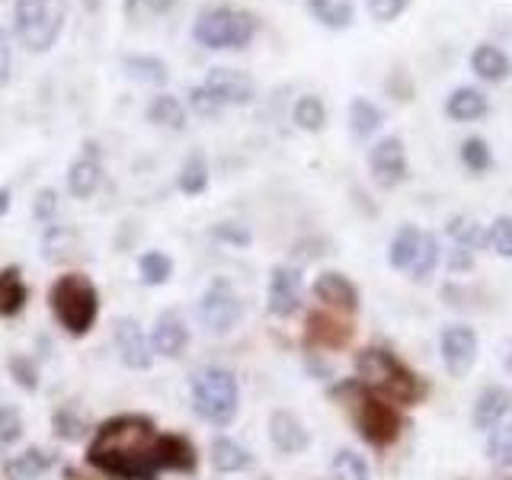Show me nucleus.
<instances>
[{"label":"nucleus","instance_id":"nucleus-1","mask_svg":"<svg viewBox=\"0 0 512 480\" xmlns=\"http://www.w3.org/2000/svg\"><path fill=\"white\" fill-rule=\"evenodd\" d=\"M164 452L167 442L157 436L151 423L125 416L100 429L90 448V461L122 477H151V471L164 461Z\"/></svg>","mask_w":512,"mask_h":480},{"label":"nucleus","instance_id":"nucleus-2","mask_svg":"<svg viewBox=\"0 0 512 480\" xmlns=\"http://www.w3.org/2000/svg\"><path fill=\"white\" fill-rule=\"evenodd\" d=\"M64 20H68L64 0H16L13 7V29L29 52H48L61 36Z\"/></svg>","mask_w":512,"mask_h":480},{"label":"nucleus","instance_id":"nucleus-3","mask_svg":"<svg viewBox=\"0 0 512 480\" xmlns=\"http://www.w3.org/2000/svg\"><path fill=\"white\" fill-rule=\"evenodd\" d=\"M192 36L205 48H244L256 36V16L237 7H205Z\"/></svg>","mask_w":512,"mask_h":480},{"label":"nucleus","instance_id":"nucleus-4","mask_svg":"<svg viewBox=\"0 0 512 480\" xmlns=\"http://www.w3.org/2000/svg\"><path fill=\"white\" fill-rule=\"evenodd\" d=\"M192 407L205 416L208 423L224 426L237 413V381L224 368H202L192 381Z\"/></svg>","mask_w":512,"mask_h":480},{"label":"nucleus","instance_id":"nucleus-5","mask_svg":"<svg viewBox=\"0 0 512 480\" xmlns=\"http://www.w3.org/2000/svg\"><path fill=\"white\" fill-rule=\"evenodd\" d=\"M52 304L64 327L84 333L96 317V288L84 276H64L52 288Z\"/></svg>","mask_w":512,"mask_h":480},{"label":"nucleus","instance_id":"nucleus-6","mask_svg":"<svg viewBox=\"0 0 512 480\" xmlns=\"http://www.w3.org/2000/svg\"><path fill=\"white\" fill-rule=\"evenodd\" d=\"M359 378L365 388H372L378 394H388V397H400L407 400L413 397V375L404 372L391 352H381V349H368L359 356Z\"/></svg>","mask_w":512,"mask_h":480},{"label":"nucleus","instance_id":"nucleus-7","mask_svg":"<svg viewBox=\"0 0 512 480\" xmlns=\"http://www.w3.org/2000/svg\"><path fill=\"white\" fill-rule=\"evenodd\" d=\"M244 317V304L234 295V288L228 282L212 285L199 301V320L205 324V330L212 333H228L240 324Z\"/></svg>","mask_w":512,"mask_h":480},{"label":"nucleus","instance_id":"nucleus-8","mask_svg":"<svg viewBox=\"0 0 512 480\" xmlns=\"http://www.w3.org/2000/svg\"><path fill=\"white\" fill-rule=\"evenodd\" d=\"M202 90L212 96V100L224 109V106H244L256 96V84L253 77H247L237 68H212L205 77Z\"/></svg>","mask_w":512,"mask_h":480},{"label":"nucleus","instance_id":"nucleus-9","mask_svg":"<svg viewBox=\"0 0 512 480\" xmlns=\"http://www.w3.org/2000/svg\"><path fill=\"white\" fill-rule=\"evenodd\" d=\"M439 349H442V362H445L448 375H452V378L468 375L474 368V362H477V336H474L471 327H461V324L445 327Z\"/></svg>","mask_w":512,"mask_h":480},{"label":"nucleus","instance_id":"nucleus-10","mask_svg":"<svg viewBox=\"0 0 512 480\" xmlns=\"http://www.w3.org/2000/svg\"><path fill=\"white\" fill-rule=\"evenodd\" d=\"M368 167H372L375 180L381 186H397L407 180V151L400 138H381L372 154H368Z\"/></svg>","mask_w":512,"mask_h":480},{"label":"nucleus","instance_id":"nucleus-11","mask_svg":"<svg viewBox=\"0 0 512 480\" xmlns=\"http://www.w3.org/2000/svg\"><path fill=\"white\" fill-rule=\"evenodd\" d=\"M356 423L362 429V436L375 445H388L394 436H397V413L381 404L375 397H362L359 400V410H356Z\"/></svg>","mask_w":512,"mask_h":480},{"label":"nucleus","instance_id":"nucleus-12","mask_svg":"<svg viewBox=\"0 0 512 480\" xmlns=\"http://www.w3.org/2000/svg\"><path fill=\"white\" fill-rule=\"evenodd\" d=\"M301 304V272L279 266L269 279V311L272 314H292Z\"/></svg>","mask_w":512,"mask_h":480},{"label":"nucleus","instance_id":"nucleus-13","mask_svg":"<svg viewBox=\"0 0 512 480\" xmlns=\"http://www.w3.org/2000/svg\"><path fill=\"white\" fill-rule=\"evenodd\" d=\"M116 346H119V356L128 368H148L151 365V343L132 317H125L116 327Z\"/></svg>","mask_w":512,"mask_h":480},{"label":"nucleus","instance_id":"nucleus-14","mask_svg":"<svg viewBox=\"0 0 512 480\" xmlns=\"http://www.w3.org/2000/svg\"><path fill=\"white\" fill-rule=\"evenodd\" d=\"M512 410V391L493 384V388H484L474 404V426L477 429H493L503 416Z\"/></svg>","mask_w":512,"mask_h":480},{"label":"nucleus","instance_id":"nucleus-15","mask_svg":"<svg viewBox=\"0 0 512 480\" xmlns=\"http://www.w3.org/2000/svg\"><path fill=\"white\" fill-rule=\"evenodd\" d=\"M471 71L480 80H487V84H500V80H506L512 74V61H509V55L503 52V48L477 45L471 52Z\"/></svg>","mask_w":512,"mask_h":480},{"label":"nucleus","instance_id":"nucleus-16","mask_svg":"<svg viewBox=\"0 0 512 480\" xmlns=\"http://www.w3.org/2000/svg\"><path fill=\"white\" fill-rule=\"evenodd\" d=\"M487 96L480 93L477 87H458L452 90V96L445 100V112H448V119H455V122H474L480 116H487Z\"/></svg>","mask_w":512,"mask_h":480},{"label":"nucleus","instance_id":"nucleus-17","mask_svg":"<svg viewBox=\"0 0 512 480\" xmlns=\"http://www.w3.org/2000/svg\"><path fill=\"white\" fill-rule=\"evenodd\" d=\"M314 295L320 301L333 304V308H349V311L356 308V301H359L356 285H352L346 276H340V272H324V276L314 282Z\"/></svg>","mask_w":512,"mask_h":480},{"label":"nucleus","instance_id":"nucleus-18","mask_svg":"<svg viewBox=\"0 0 512 480\" xmlns=\"http://www.w3.org/2000/svg\"><path fill=\"white\" fill-rule=\"evenodd\" d=\"M269 436H272V445H276L279 452H285V455L301 452V448L308 445V432H304V426L295 420L292 413H276V416H272Z\"/></svg>","mask_w":512,"mask_h":480},{"label":"nucleus","instance_id":"nucleus-19","mask_svg":"<svg viewBox=\"0 0 512 480\" xmlns=\"http://www.w3.org/2000/svg\"><path fill=\"white\" fill-rule=\"evenodd\" d=\"M100 157L96 154H84V157H77L74 160V167L68 173V189H71V196L77 199H87L96 192V186H100Z\"/></svg>","mask_w":512,"mask_h":480},{"label":"nucleus","instance_id":"nucleus-20","mask_svg":"<svg viewBox=\"0 0 512 480\" xmlns=\"http://www.w3.org/2000/svg\"><path fill=\"white\" fill-rule=\"evenodd\" d=\"M151 346L160 352V356H180L183 346H186V327H183V320L176 317V314H164V317H160L157 327H154Z\"/></svg>","mask_w":512,"mask_h":480},{"label":"nucleus","instance_id":"nucleus-21","mask_svg":"<svg viewBox=\"0 0 512 480\" xmlns=\"http://www.w3.org/2000/svg\"><path fill=\"white\" fill-rule=\"evenodd\" d=\"M122 68H125L128 77L138 80V84H154V87H160V84H167V77H170L167 64L160 61V58H154V55H128L122 61Z\"/></svg>","mask_w":512,"mask_h":480},{"label":"nucleus","instance_id":"nucleus-22","mask_svg":"<svg viewBox=\"0 0 512 480\" xmlns=\"http://www.w3.org/2000/svg\"><path fill=\"white\" fill-rule=\"evenodd\" d=\"M381 122H384V112L372 100H365V96L352 100V106H349V128H352V135H356V138L375 135L378 128H381Z\"/></svg>","mask_w":512,"mask_h":480},{"label":"nucleus","instance_id":"nucleus-23","mask_svg":"<svg viewBox=\"0 0 512 480\" xmlns=\"http://www.w3.org/2000/svg\"><path fill=\"white\" fill-rule=\"evenodd\" d=\"M420 237H423V231L416 228V224H404V228L394 234V240H391V266L394 269H410L416 247H420Z\"/></svg>","mask_w":512,"mask_h":480},{"label":"nucleus","instance_id":"nucleus-24","mask_svg":"<svg viewBox=\"0 0 512 480\" xmlns=\"http://www.w3.org/2000/svg\"><path fill=\"white\" fill-rule=\"evenodd\" d=\"M148 119L154 125H164V128H173V132H180V128L186 125V109H183L180 100H176V96L164 93V96H157V100L151 103Z\"/></svg>","mask_w":512,"mask_h":480},{"label":"nucleus","instance_id":"nucleus-25","mask_svg":"<svg viewBox=\"0 0 512 480\" xmlns=\"http://www.w3.org/2000/svg\"><path fill=\"white\" fill-rule=\"evenodd\" d=\"M308 7L330 29H343L352 23V0H308Z\"/></svg>","mask_w":512,"mask_h":480},{"label":"nucleus","instance_id":"nucleus-26","mask_svg":"<svg viewBox=\"0 0 512 480\" xmlns=\"http://www.w3.org/2000/svg\"><path fill=\"white\" fill-rule=\"evenodd\" d=\"M48 468H52V458H48L45 452H39V448H29V452L7 461V474L13 480H32V477H39Z\"/></svg>","mask_w":512,"mask_h":480},{"label":"nucleus","instance_id":"nucleus-27","mask_svg":"<svg viewBox=\"0 0 512 480\" xmlns=\"http://www.w3.org/2000/svg\"><path fill=\"white\" fill-rule=\"evenodd\" d=\"M448 237H452L461 250H474V247H480V244H487V231H480V224H477V221L461 218V215H452V218H448Z\"/></svg>","mask_w":512,"mask_h":480},{"label":"nucleus","instance_id":"nucleus-28","mask_svg":"<svg viewBox=\"0 0 512 480\" xmlns=\"http://www.w3.org/2000/svg\"><path fill=\"white\" fill-rule=\"evenodd\" d=\"M436 263H439V240H436V234H426L423 231V237H420V247H416V256H413V263H410V276L413 279H426L432 269H436Z\"/></svg>","mask_w":512,"mask_h":480},{"label":"nucleus","instance_id":"nucleus-29","mask_svg":"<svg viewBox=\"0 0 512 480\" xmlns=\"http://www.w3.org/2000/svg\"><path fill=\"white\" fill-rule=\"evenodd\" d=\"M295 122L304 128V132H320L327 122V109L324 103H320V96H301V100L295 103Z\"/></svg>","mask_w":512,"mask_h":480},{"label":"nucleus","instance_id":"nucleus-30","mask_svg":"<svg viewBox=\"0 0 512 480\" xmlns=\"http://www.w3.org/2000/svg\"><path fill=\"white\" fill-rule=\"evenodd\" d=\"M212 461H215V468H218V471H240V468H247L250 455H247L237 442H231V439H218V442L212 445Z\"/></svg>","mask_w":512,"mask_h":480},{"label":"nucleus","instance_id":"nucleus-31","mask_svg":"<svg viewBox=\"0 0 512 480\" xmlns=\"http://www.w3.org/2000/svg\"><path fill=\"white\" fill-rule=\"evenodd\" d=\"M461 164L471 173H487L493 167V154L484 138H468L461 144Z\"/></svg>","mask_w":512,"mask_h":480},{"label":"nucleus","instance_id":"nucleus-32","mask_svg":"<svg viewBox=\"0 0 512 480\" xmlns=\"http://www.w3.org/2000/svg\"><path fill=\"white\" fill-rule=\"evenodd\" d=\"M208 183V164L202 154H192L186 164H183V173H180V189L186 192V196H196V192H202Z\"/></svg>","mask_w":512,"mask_h":480},{"label":"nucleus","instance_id":"nucleus-33","mask_svg":"<svg viewBox=\"0 0 512 480\" xmlns=\"http://www.w3.org/2000/svg\"><path fill=\"white\" fill-rule=\"evenodd\" d=\"M333 480H368V464L356 452H340L333 458Z\"/></svg>","mask_w":512,"mask_h":480},{"label":"nucleus","instance_id":"nucleus-34","mask_svg":"<svg viewBox=\"0 0 512 480\" xmlns=\"http://www.w3.org/2000/svg\"><path fill=\"white\" fill-rule=\"evenodd\" d=\"M487 455H490L493 464H500V468H509V464H512V426H500V429L490 432Z\"/></svg>","mask_w":512,"mask_h":480},{"label":"nucleus","instance_id":"nucleus-35","mask_svg":"<svg viewBox=\"0 0 512 480\" xmlns=\"http://www.w3.org/2000/svg\"><path fill=\"white\" fill-rule=\"evenodd\" d=\"M487 244L503 256V260H512V218L500 215L487 231Z\"/></svg>","mask_w":512,"mask_h":480},{"label":"nucleus","instance_id":"nucleus-36","mask_svg":"<svg viewBox=\"0 0 512 480\" xmlns=\"http://www.w3.org/2000/svg\"><path fill=\"white\" fill-rule=\"evenodd\" d=\"M141 276H144V282H151V285L164 282L170 276V260L164 253H144L141 256Z\"/></svg>","mask_w":512,"mask_h":480},{"label":"nucleus","instance_id":"nucleus-37","mask_svg":"<svg viewBox=\"0 0 512 480\" xmlns=\"http://www.w3.org/2000/svg\"><path fill=\"white\" fill-rule=\"evenodd\" d=\"M407 4H410V0H365L368 13H372L378 23H391V20H397V16L407 10Z\"/></svg>","mask_w":512,"mask_h":480},{"label":"nucleus","instance_id":"nucleus-38","mask_svg":"<svg viewBox=\"0 0 512 480\" xmlns=\"http://www.w3.org/2000/svg\"><path fill=\"white\" fill-rule=\"evenodd\" d=\"M20 298H23V288L20 282L13 279V272H7L4 279H0V311H16L20 308Z\"/></svg>","mask_w":512,"mask_h":480},{"label":"nucleus","instance_id":"nucleus-39","mask_svg":"<svg viewBox=\"0 0 512 480\" xmlns=\"http://www.w3.org/2000/svg\"><path fill=\"white\" fill-rule=\"evenodd\" d=\"M189 103H192V109L199 112V116H208V119L218 116V112H221V106H218V103H215L212 96H208L202 87H196V90L189 93Z\"/></svg>","mask_w":512,"mask_h":480},{"label":"nucleus","instance_id":"nucleus-40","mask_svg":"<svg viewBox=\"0 0 512 480\" xmlns=\"http://www.w3.org/2000/svg\"><path fill=\"white\" fill-rule=\"evenodd\" d=\"M20 436V416L13 410H0V445Z\"/></svg>","mask_w":512,"mask_h":480},{"label":"nucleus","instance_id":"nucleus-41","mask_svg":"<svg viewBox=\"0 0 512 480\" xmlns=\"http://www.w3.org/2000/svg\"><path fill=\"white\" fill-rule=\"evenodd\" d=\"M55 208H58L55 192H52V189H45V192H39V196H36V208H32V212H36V218L48 221V218L55 215Z\"/></svg>","mask_w":512,"mask_h":480},{"label":"nucleus","instance_id":"nucleus-42","mask_svg":"<svg viewBox=\"0 0 512 480\" xmlns=\"http://www.w3.org/2000/svg\"><path fill=\"white\" fill-rule=\"evenodd\" d=\"M7 80H10V45L4 32H0V87H4Z\"/></svg>","mask_w":512,"mask_h":480},{"label":"nucleus","instance_id":"nucleus-43","mask_svg":"<svg viewBox=\"0 0 512 480\" xmlns=\"http://www.w3.org/2000/svg\"><path fill=\"white\" fill-rule=\"evenodd\" d=\"M173 4H176V0H144V7H148L151 13H167Z\"/></svg>","mask_w":512,"mask_h":480},{"label":"nucleus","instance_id":"nucleus-44","mask_svg":"<svg viewBox=\"0 0 512 480\" xmlns=\"http://www.w3.org/2000/svg\"><path fill=\"white\" fill-rule=\"evenodd\" d=\"M80 4H84V10H100L103 0H80Z\"/></svg>","mask_w":512,"mask_h":480},{"label":"nucleus","instance_id":"nucleus-45","mask_svg":"<svg viewBox=\"0 0 512 480\" xmlns=\"http://www.w3.org/2000/svg\"><path fill=\"white\" fill-rule=\"evenodd\" d=\"M7 196H10V192H7V189H0V212L7 208Z\"/></svg>","mask_w":512,"mask_h":480},{"label":"nucleus","instance_id":"nucleus-46","mask_svg":"<svg viewBox=\"0 0 512 480\" xmlns=\"http://www.w3.org/2000/svg\"><path fill=\"white\" fill-rule=\"evenodd\" d=\"M506 365H509V368H512V349H509V359H506Z\"/></svg>","mask_w":512,"mask_h":480}]
</instances>
